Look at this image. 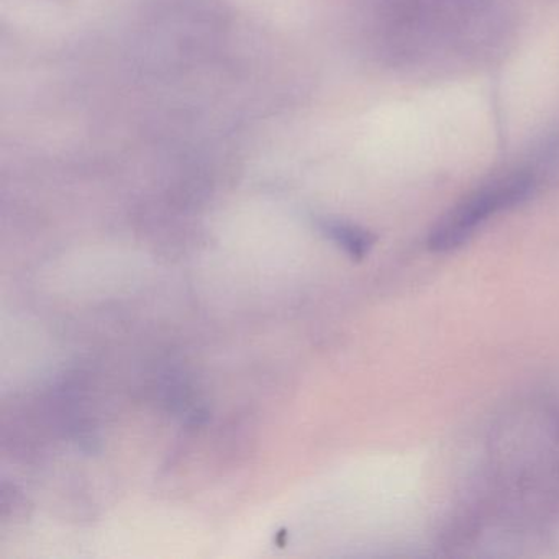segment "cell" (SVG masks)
Wrapping results in <instances>:
<instances>
[{"instance_id":"obj_1","label":"cell","mask_w":559,"mask_h":559,"mask_svg":"<svg viewBox=\"0 0 559 559\" xmlns=\"http://www.w3.org/2000/svg\"><path fill=\"white\" fill-rule=\"evenodd\" d=\"M535 189V178L528 173H512L480 186L473 194L451 209L431 231L428 247L447 253L466 243L477 228L497 212L525 201Z\"/></svg>"},{"instance_id":"obj_2","label":"cell","mask_w":559,"mask_h":559,"mask_svg":"<svg viewBox=\"0 0 559 559\" xmlns=\"http://www.w3.org/2000/svg\"><path fill=\"white\" fill-rule=\"evenodd\" d=\"M326 231L330 237L345 248L353 258H362L374 243V238L361 228L345 224H329Z\"/></svg>"}]
</instances>
